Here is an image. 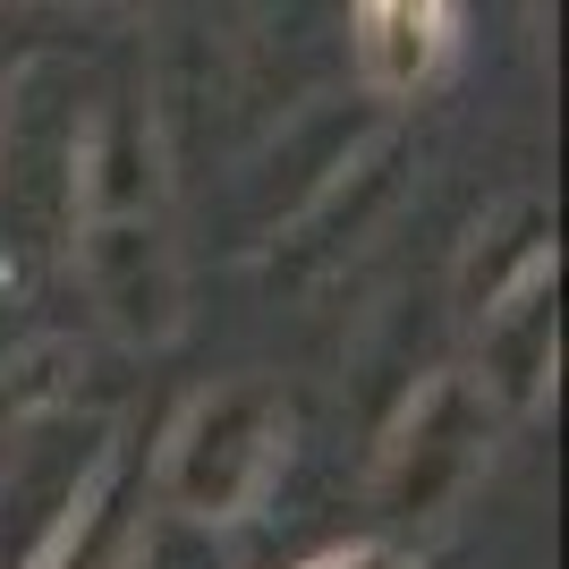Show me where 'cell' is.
Listing matches in <instances>:
<instances>
[{
  "label": "cell",
  "instance_id": "cell-1",
  "mask_svg": "<svg viewBox=\"0 0 569 569\" xmlns=\"http://www.w3.org/2000/svg\"><path fill=\"white\" fill-rule=\"evenodd\" d=\"M69 272L86 281L94 315L119 340H170L179 332V238H170V162H162V111L119 86L94 102L86 128V179L69 221Z\"/></svg>",
  "mask_w": 569,
  "mask_h": 569
},
{
  "label": "cell",
  "instance_id": "cell-2",
  "mask_svg": "<svg viewBox=\"0 0 569 569\" xmlns=\"http://www.w3.org/2000/svg\"><path fill=\"white\" fill-rule=\"evenodd\" d=\"M86 128H94V102L77 94V69L60 51H34L9 69L0 86V272L9 281L69 256Z\"/></svg>",
  "mask_w": 569,
  "mask_h": 569
},
{
  "label": "cell",
  "instance_id": "cell-3",
  "mask_svg": "<svg viewBox=\"0 0 569 569\" xmlns=\"http://www.w3.org/2000/svg\"><path fill=\"white\" fill-rule=\"evenodd\" d=\"M289 426H298V408H289L281 382H263V375H230L213 391H196L179 408V426L162 433V459H153L162 510L179 527L247 519L289 459Z\"/></svg>",
  "mask_w": 569,
  "mask_h": 569
},
{
  "label": "cell",
  "instance_id": "cell-4",
  "mask_svg": "<svg viewBox=\"0 0 569 569\" xmlns=\"http://www.w3.org/2000/svg\"><path fill=\"white\" fill-rule=\"evenodd\" d=\"M501 426H510V417L476 391L468 366H433V375L408 382L400 408L382 417L375 468H366V510H375L382 527H426V519H442V510H459V493L493 468Z\"/></svg>",
  "mask_w": 569,
  "mask_h": 569
},
{
  "label": "cell",
  "instance_id": "cell-5",
  "mask_svg": "<svg viewBox=\"0 0 569 569\" xmlns=\"http://www.w3.org/2000/svg\"><path fill=\"white\" fill-rule=\"evenodd\" d=\"M400 170H408L400 137H382V128H375V137L349 153V170H340L332 188L307 196V204L272 230V281H289V289L332 281L340 256H357V247H366V230L400 204Z\"/></svg>",
  "mask_w": 569,
  "mask_h": 569
},
{
  "label": "cell",
  "instance_id": "cell-6",
  "mask_svg": "<svg viewBox=\"0 0 569 569\" xmlns=\"http://www.w3.org/2000/svg\"><path fill=\"white\" fill-rule=\"evenodd\" d=\"M468 332H476V357H468L476 391H485L510 426L536 417V408L552 400V366H561V263L536 272V281H519L501 307L476 315Z\"/></svg>",
  "mask_w": 569,
  "mask_h": 569
},
{
  "label": "cell",
  "instance_id": "cell-7",
  "mask_svg": "<svg viewBox=\"0 0 569 569\" xmlns=\"http://www.w3.org/2000/svg\"><path fill=\"white\" fill-rule=\"evenodd\" d=\"M366 102H417L459 51V0H349Z\"/></svg>",
  "mask_w": 569,
  "mask_h": 569
},
{
  "label": "cell",
  "instance_id": "cell-8",
  "mask_svg": "<svg viewBox=\"0 0 569 569\" xmlns=\"http://www.w3.org/2000/svg\"><path fill=\"white\" fill-rule=\"evenodd\" d=\"M536 272H552V204L545 196H501L493 213L476 221V238H468V256H459V315H485V307H501L519 281H536Z\"/></svg>",
  "mask_w": 569,
  "mask_h": 569
},
{
  "label": "cell",
  "instance_id": "cell-9",
  "mask_svg": "<svg viewBox=\"0 0 569 569\" xmlns=\"http://www.w3.org/2000/svg\"><path fill=\"white\" fill-rule=\"evenodd\" d=\"M307 569H417L400 545H340V552H323V561H307Z\"/></svg>",
  "mask_w": 569,
  "mask_h": 569
},
{
  "label": "cell",
  "instance_id": "cell-10",
  "mask_svg": "<svg viewBox=\"0 0 569 569\" xmlns=\"http://www.w3.org/2000/svg\"><path fill=\"white\" fill-rule=\"evenodd\" d=\"M0 26H9V9H0Z\"/></svg>",
  "mask_w": 569,
  "mask_h": 569
}]
</instances>
